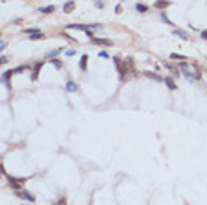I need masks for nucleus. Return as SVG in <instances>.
<instances>
[{
  "label": "nucleus",
  "mask_w": 207,
  "mask_h": 205,
  "mask_svg": "<svg viewBox=\"0 0 207 205\" xmlns=\"http://www.w3.org/2000/svg\"><path fill=\"white\" fill-rule=\"evenodd\" d=\"M113 62H115V65H117V71H119V76H120V80H126V74H128V69H126V65L120 62V58H113Z\"/></svg>",
  "instance_id": "f257e3e1"
},
{
  "label": "nucleus",
  "mask_w": 207,
  "mask_h": 205,
  "mask_svg": "<svg viewBox=\"0 0 207 205\" xmlns=\"http://www.w3.org/2000/svg\"><path fill=\"white\" fill-rule=\"evenodd\" d=\"M92 42H94V44H101V46H112V44H113L110 39H97V37H94Z\"/></svg>",
  "instance_id": "f03ea898"
},
{
  "label": "nucleus",
  "mask_w": 207,
  "mask_h": 205,
  "mask_svg": "<svg viewBox=\"0 0 207 205\" xmlns=\"http://www.w3.org/2000/svg\"><path fill=\"white\" fill-rule=\"evenodd\" d=\"M18 196L23 198V200H28V202H35V198H34L30 193H27V191H18Z\"/></svg>",
  "instance_id": "7ed1b4c3"
},
{
  "label": "nucleus",
  "mask_w": 207,
  "mask_h": 205,
  "mask_svg": "<svg viewBox=\"0 0 207 205\" xmlns=\"http://www.w3.org/2000/svg\"><path fill=\"white\" fill-rule=\"evenodd\" d=\"M9 184H11V188H12V189H16V191H19V189H21V182H19V181H16V179H12V177H9Z\"/></svg>",
  "instance_id": "20e7f679"
},
{
  "label": "nucleus",
  "mask_w": 207,
  "mask_h": 205,
  "mask_svg": "<svg viewBox=\"0 0 207 205\" xmlns=\"http://www.w3.org/2000/svg\"><path fill=\"white\" fill-rule=\"evenodd\" d=\"M168 5H170L168 0H158V2L154 4V7H158V9H165V7H168Z\"/></svg>",
  "instance_id": "39448f33"
},
{
  "label": "nucleus",
  "mask_w": 207,
  "mask_h": 205,
  "mask_svg": "<svg viewBox=\"0 0 207 205\" xmlns=\"http://www.w3.org/2000/svg\"><path fill=\"white\" fill-rule=\"evenodd\" d=\"M87 60H89V57H87V55H83V57H82V60H80V67H82L83 71L87 69Z\"/></svg>",
  "instance_id": "423d86ee"
},
{
  "label": "nucleus",
  "mask_w": 207,
  "mask_h": 205,
  "mask_svg": "<svg viewBox=\"0 0 207 205\" xmlns=\"http://www.w3.org/2000/svg\"><path fill=\"white\" fill-rule=\"evenodd\" d=\"M73 9H74V4H73V2H67V4L64 5V12H71Z\"/></svg>",
  "instance_id": "0eeeda50"
},
{
  "label": "nucleus",
  "mask_w": 207,
  "mask_h": 205,
  "mask_svg": "<svg viewBox=\"0 0 207 205\" xmlns=\"http://www.w3.org/2000/svg\"><path fill=\"white\" fill-rule=\"evenodd\" d=\"M165 81H167V85H168V88H172V90H175V88H177V85L174 83V80H170V78H167Z\"/></svg>",
  "instance_id": "6e6552de"
},
{
  "label": "nucleus",
  "mask_w": 207,
  "mask_h": 205,
  "mask_svg": "<svg viewBox=\"0 0 207 205\" xmlns=\"http://www.w3.org/2000/svg\"><path fill=\"white\" fill-rule=\"evenodd\" d=\"M66 88H67L69 92H74V90H76V83H73V81H67V85H66Z\"/></svg>",
  "instance_id": "1a4fd4ad"
},
{
  "label": "nucleus",
  "mask_w": 207,
  "mask_h": 205,
  "mask_svg": "<svg viewBox=\"0 0 207 205\" xmlns=\"http://www.w3.org/2000/svg\"><path fill=\"white\" fill-rule=\"evenodd\" d=\"M53 11H55L53 5H48V7H43V9H41V12H53Z\"/></svg>",
  "instance_id": "9d476101"
},
{
  "label": "nucleus",
  "mask_w": 207,
  "mask_h": 205,
  "mask_svg": "<svg viewBox=\"0 0 207 205\" xmlns=\"http://www.w3.org/2000/svg\"><path fill=\"white\" fill-rule=\"evenodd\" d=\"M30 39H34V41H35V39H43V34H41V32H35V34L30 35Z\"/></svg>",
  "instance_id": "9b49d317"
},
{
  "label": "nucleus",
  "mask_w": 207,
  "mask_h": 205,
  "mask_svg": "<svg viewBox=\"0 0 207 205\" xmlns=\"http://www.w3.org/2000/svg\"><path fill=\"white\" fill-rule=\"evenodd\" d=\"M144 74H145V76H149V78H154V80H158V81L161 80V78H159L158 74H154V73H144Z\"/></svg>",
  "instance_id": "f8f14e48"
},
{
  "label": "nucleus",
  "mask_w": 207,
  "mask_h": 205,
  "mask_svg": "<svg viewBox=\"0 0 207 205\" xmlns=\"http://www.w3.org/2000/svg\"><path fill=\"white\" fill-rule=\"evenodd\" d=\"M170 57H172V58H179V60H182V62L186 60V57H182V55H177V53H172Z\"/></svg>",
  "instance_id": "ddd939ff"
},
{
  "label": "nucleus",
  "mask_w": 207,
  "mask_h": 205,
  "mask_svg": "<svg viewBox=\"0 0 207 205\" xmlns=\"http://www.w3.org/2000/svg\"><path fill=\"white\" fill-rule=\"evenodd\" d=\"M175 35H179V37H182V39H188V35H186L184 32H179V30H175Z\"/></svg>",
  "instance_id": "4468645a"
},
{
  "label": "nucleus",
  "mask_w": 207,
  "mask_h": 205,
  "mask_svg": "<svg viewBox=\"0 0 207 205\" xmlns=\"http://www.w3.org/2000/svg\"><path fill=\"white\" fill-rule=\"evenodd\" d=\"M136 9H138L140 12H145V11H147V7H145V5H140V4L136 5Z\"/></svg>",
  "instance_id": "2eb2a0df"
},
{
  "label": "nucleus",
  "mask_w": 207,
  "mask_h": 205,
  "mask_svg": "<svg viewBox=\"0 0 207 205\" xmlns=\"http://www.w3.org/2000/svg\"><path fill=\"white\" fill-rule=\"evenodd\" d=\"M51 64H53V65H55V67H58V69H60V67H62V64H60V62H58V60H51Z\"/></svg>",
  "instance_id": "dca6fc26"
},
{
  "label": "nucleus",
  "mask_w": 207,
  "mask_h": 205,
  "mask_svg": "<svg viewBox=\"0 0 207 205\" xmlns=\"http://www.w3.org/2000/svg\"><path fill=\"white\" fill-rule=\"evenodd\" d=\"M66 55H67V57H71V55H74V50H67V51H66Z\"/></svg>",
  "instance_id": "f3484780"
},
{
  "label": "nucleus",
  "mask_w": 207,
  "mask_h": 205,
  "mask_svg": "<svg viewBox=\"0 0 207 205\" xmlns=\"http://www.w3.org/2000/svg\"><path fill=\"white\" fill-rule=\"evenodd\" d=\"M161 18H163V21H165V23H168V25H170V19H168V18H167V16H165V14H163V16H161Z\"/></svg>",
  "instance_id": "a211bd4d"
},
{
  "label": "nucleus",
  "mask_w": 207,
  "mask_h": 205,
  "mask_svg": "<svg viewBox=\"0 0 207 205\" xmlns=\"http://www.w3.org/2000/svg\"><path fill=\"white\" fill-rule=\"evenodd\" d=\"M202 39H206V41H207V30H204V32H202Z\"/></svg>",
  "instance_id": "6ab92c4d"
},
{
  "label": "nucleus",
  "mask_w": 207,
  "mask_h": 205,
  "mask_svg": "<svg viewBox=\"0 0 207 205\" xmlns=\"http://www.w3.org/2000/svg\"><path fill=\"white\" fill-rule=\"evenodd\" d=\"M55 205H66V200H60L58 204H55Z\"/></svg>",
  "instance_id": "aec40b11"
}]
</instances>
